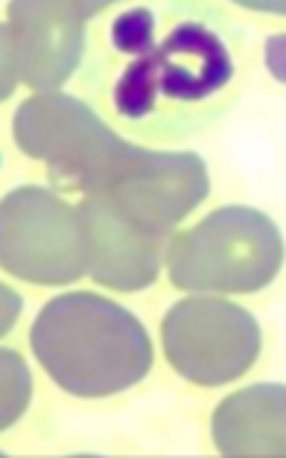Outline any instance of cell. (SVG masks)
Here are the masks:
<instances>
[{"label": "cell", "instance_id": "obj_1", "mask_svg": "<svg viewBox=\"0 0 286 458\" xmlns=\"http://www.w3.org/2000/svg\"><path fill=\"white\" fill-rule=\"evenodd\" d=\"M156 36L131 55L100 53L88 88L105 85L108 106L131 135L184 138L211 126L234 99L240 32L219 6L156 4Z\"/></svg>", "mask_w": 286, "mask_h": 458}, {"label": "cell", "instance_id": "obj_2", "mask_svg": "<svg viewBox=\"0 0 286 458\" xmlns=\"http://www.w3.org/2000/svg\"><path fill=\"white\" fill-rule=\"evenodd\" d=\"M29 344L47 377L76 397H108L152 368L147 327L126 307L94 293H64L36 316Z\"/></svg>", "mask_w": 286, "mask_h": 458}, {"label": "cell", "instance_id": "obj_3", "mask_svg": "<svg viewBox=\"0 0 286 458\" xmlns=\"http://www.w3.org/2000/svg\"><path fill=\"white\" fill-rule=\"evenodd\" d=\"M283 257V237L266 214L228 205L175 233L167 272L184 293H257L278 277Z\"/></svg>", "mask_w": 286, "mask_h": 458}, {"label": "cell", "instance_id": "obj_4", "mask_svg": "<svg viewBox=\"0 0 286 458\" xmlns=\"http://www.w3.org/2000/svg\"><path fill=\"white\" fill-rule=\"evenodd\" d=\"M13 135L21 152L47 164L50 187L64 196H80L129 147L85 99L59 91L24 99Z\"/></svg>", "mask_w": 286, "mask_h": 458}, {"label": "cell", "instance_id": "obj_5", "mask_svg": "<svg viewBox=\"0 0 286 458\" xmlns=\"http://www.w3.org/2000/svg\"><path fill=\"white\" fill-rule=\"evenodd\" d=\"M0 260L9 275L41 286L73 284L88 272L82 214L56 190L18 187L0 210Z\"/></svg>", "mask_w": 286, "mask_h": 458}, {"label": "cell", "instance_id": "obj_6", "mask_svg": "<svg viewBox=\"0 0 286 458\" xmlns=\"http://www.w3.org/2000/svg\"><path fill=\"white\" fill-rule=\"evenodd\" d=\"M100 196L135 228L170 237L207 196V170L196 152H158L129 143L123 155L76 199Z\"/></svg>", "mask_w": 286, "mask_h": 458}, {"label": "cell", "instance_id": "obj_7", "mask_svg": "<svg viewBox=\"0 0 286 458\" xmlns=\"http://www.w3.org/2000/svg\"><path fill=\"white\" fill-rule=\"evenodd\" d=\"M170 365L196 386H225L257 362L263 336L248 310L223 298H184L161 324Z\"/></svg>", "mask_w": 286, "mask_h": 458}, {"label": "cell", "instance_id": "obj_8", "mask_svg": "<svg viewBox=\"0 0 286 458\" xmlns=\"http://www.w3.org/2000/svg\"><path fill=\"white\" fill-rule=\"evenodd\" d=\"M108 4H9L4 24V99L27 82L41 94L59 91L80 68L85 53V24Z\"/></svg>", "mask_w": 286, "mask_h": 458}, {"label": "cell", "instance_id": "obj_9", "mask_svg": "<svg viewBox=\"0 0 286 458\" xmlns=\"http://www.w3.org/2000/svg\"><path fill=\"white\" fill-rule=\"evenodd\" d=\"M88 237V275L114 293H138L156 284L167 260L170 237L135 228L100 196L76 202Z\"/></svg>", "mask_w": 286, "mask_h": 458}, {"label": "cell", "instance_id": "obj_10", "mask_svg": "<svg viewBox=\"0 0 286 458\" xmlns=\"http://www.w3.org/2000/svg\"><path fill=\"white\" fill-rule=\"evenodd\" d=\"M211 432L228 458H286V386L257 383L225 397Z\"/></svg>", "mask_w": 286, "mask_h": 458}, {"label": "cell", "instance_id": "obj_11", "mask_svg": "<svg viewBox=\"0 0 286 458\" xmlns=\"http://www.w3.org/2000/svg\"><path fill=\"white\" fill-rule=\"evenodd\" d=\"M29 400V377L15 351L4 348V429L13 427Z\"/></svg>", "mask_w": 286, "mask_h": 458}, {"label": "cell", "instance_id": "obj_12", "mask_svg": "<svg viewBox=\"0 0 286 458\" xmlns=\"http://www.w3.org/2000/svg\"><path fill=\"white\" fill-rule=\"evenodd\" d=\"M263 59H266V68L274 80L286 85V32H274V36L266 38Z\"/></svg>", "mask_w": 286, "mask_h": 458}, {"label": "cell", "instance_id": "obj_13", "mask_svg": "<svg viewBox=\"0 0 286 458\" xmlns=\"http://www.w3.org/2000/svg\"><path fill=\"white\" fill-rule=\"evenodd\" d=\"M246 9H257V13H281L286 15V4H243Z\"/></svg>", "mask_w": 286, "mask_h": 458}]
</instances>
